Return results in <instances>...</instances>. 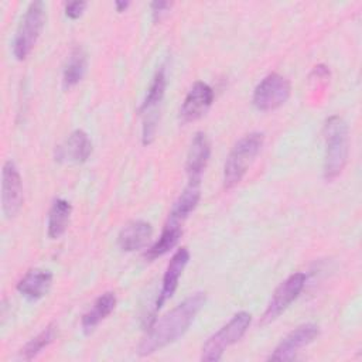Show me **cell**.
I'll use <instances>...</instances> for the list:
<instances>
[{
  "mask_svg": "<svg viewBox=\"0 0 362 362\" xmlns=\"http://www.w3.org/2000/svg\"><path fill=\"white\" fill-rule=\"evenodd\" d=\"M205 301V293L197 291L188 296L160 320L154 321L139 345V354L141 356L150 355L180 339L188 331Z\"/></svg>",
  "mask_w": 362,
  "mask_h": 362,
  "instance_id": "cell-1",
  "label": "cell"
},
{
  "mask_svg": "<svg viewBox=\"0 0 362 362\" xmlns=\"http://www.w3.org/2000/svg\"><path fill=\"white\" fill-rule=\"evenodd\" d=\"M325 153L322 174L327 181L335 180L345 168L348 161V124L338 116L332 115L325 120L324 124Z\"/></svg>",
  "mask_w": 362,
  "mask_h": 362,
  "instance_id": "cell-2",
  "label": "cell"
},
{
  "mask_svg": "<svg viewBox=\"0 0 362 362\" xmlns=\"http://www.w3.org/2000/svg\"><path fill=\"white\" fill-rule=\"evenodd\" d=\"M264 141L262 132H252L239 139L223 164V188L232 189L246 175L249 167L260 153Z\"/></svg>",
  "mask_w": 362,
  "mask_h": 362,
  "instance_id": "cell-3",
  "label": "cell"
},
{
  "mask_svg": "<svg viewBox=\"0 0 362 362\" xmlns=\"http://www.w3.org/2000/svg\"><path fill=\"white\" fill-rule=\"evenodd\" d=\"M45 6L42 1H33L28 4L13 38V55L17 61L25 59L35 47L44 24Z\"/></svg>",
  "mask_w": 362,
  "mask_h": 362,
  "instance_id": "cell-4",
  "label": "cell"
},
{
  "mask_svg": "<svg viewBox=\"0 0 362 362\" xmlns=\"http://www.w3.org/2000/svg\"><path fill=\"white\" fill-rule=\"evenodd\" d=\"M252 315L247 311L236 313L225 325L212 334L202 346L201 359L205 362H216L222 358L226 348L236 344L247 331Z\"/></svg>",
  "mask_w": 362,
  "mask_h": 362,
  "instance_id": "cell-5",
  "label": "cell"
},
{
  "mask_svg": "<svg viewBox=\"0 0 362 362\" xmlns=\"http://www.w3.org/2000/svg\"><path fill=\"white\" fill-rule=\"evenodd\" d=\"M165 86H167L165 72H164V68L160 66V69H157V72L154 74L153 81L144 96V100L139 109L143 119L141 141L144 146L150 144L156 137L157 124L160 120V107L164 99Z\"/></svg>",
  "mask_w": 362,
  "mask_h": 362,
  "instance_id": "cell-6",
  "label": "cell"
},
{
  "mask_svg": "<svg viewBox=\"0 0 362 362\" xmlns=\"http://www.w3.org/2000/svg\"><path fill=\"white\" fill-rule=\"evenodd\" d=\"M291 86L287 78L280 74L266 75L255 88L252 102L260 112H270L287 102L290 98Z\"/></svg>",
  "mask_w": 362,
  "mask_h": 362,
  "instance_id": "cell-7",
  "label": "cell"
},
{
  "mask_svg": "<svg viewBox=\"0 0 362 362\" xmlns=\"http://www.w3.org/2000/svg\"><path fill=\"white\" fill-rule=\"evenodd\" d=\"M307 281V276L301 272L290 274L286 280H283L272 294L270 301L263 313L262 322H270L276 320L281 313H284L290 304L300 296Z\"/></svg>",
  "mask_w": 362,
  "mask_h": 362,
  "instance_id": "cell-8",
  "label": "cell"
},
{
  "mask_svg": "<svg viewBox=\"0 0 362 362\" xmlns=\"http://www.w3.org/2000/svg\"><path fill=\"white\" fill-rule=\"evenodd\" d=\"M23 205V182L17 165L7 160L1 170V209L6 218H14Z\"/></svg>",
  "mask_w": 362,
  "mask_h": 362,
  "instance_id": "cell-9",
  "label": "cell"
},
{
  "mask_svg": "<svg viewBox=\"0 0 362 362\" xmlns=\"http://www.w3.org/2000/svg\"><path fill=\"white\" fill-rule=\"evenodd\" d=\"M320 334V328L317 324L305 322L294 328L291 332H288L279 345L273 349L269 359L272 361H290L296 356V354L310 345Z\"/></svg>",
  "mask_w": 362,
  "mask_h": 362,
  "instance_id": "cell-10",
  "label": "cell"
},
{
  "mask_svg": "<svg viewBox=\"0 0 362 362\" xmlns=\"http://www.w3.org/2000/svg\"><path fill=\"white\" fill-rule=\"evenodd\" d=\"M212 102H214L212 88L202 81H197L185 95L182 105L180 107L181 122L189 123L201 119L209 110Z\"/></svg>",
  "mask_w": 362,
  "mask_h": 362,
  "instance_id": "cell-11",
  "label": "cell"
},
{
  "mask_svg": "<svg viewBox=\"0 0 362 362\" xmlns=\"http://www.w3.org/2000/svg\"><path fill=\"white\" fill-rule=\"evenodd\" d=\"M92 153V141L83 130H74L55 147V161L64 164H82Z\"/></svg>",
  "mask_w": 362,
  "mask_h": 362,
  "instance_id": "cell-12",
  "label": "cell"
},
{
  "mask_svg": "<svg viewBox=\"0 0 362 362\" xmlns=\"http://www.w3.org/2000/svg\"><path fill=\"white\" fill-rule=\"evenodd\" d=\"M209 157H211L209 139L204 132H197L191 140V144L187 153V161H185L188 182L201 184V177L208 165Z\"/></svg>",
  "mask_w": 362,
  "mask_h": 362,
  "instance_id": "cell-13",
  "label": "cell"
},
{
  "mask_svg": "<svg viewBox=\"0 0 362 362\" xmlns=\"http://www.w3.org/2000/svg\"><path fill=\"white\" fill-rule=\"evenodd\" d=\"M188 262H189V252L187 247H180L173 255L163 276L161 288L156 301V310H160L164 305V303L173 297V294L178 287L180 277L182 276V272L187 267Z\"/></svg>",
  "mask_w": 362,
  "mask_h": 362,
  "instance_id": "cell-14",
  "label": "cell"
},
{
  "mask_svg": "<svg viewBox=\"0 0 362 362\" xmlns=\"http://www.w3.org/2000/svg\"><path fill=\"white\" fill-rule=\"evenodd\" d=\"M52 286V273L45 269L28 270L17 283V291L27 300L35 301L48 294Z\"/></svg>",
  "mask_w": 362,
  "mask_h": 362,
  "instance_id": "cell-15",
  "label": "cell"
},
{
  "mask_svg": "<svg viewBox=\"0 0 362 362\" xmlns=\"http://www.w3.org/2000/svg\"><path fill=\"white\" fill-rule=\"evenodd\" d=\"M151 235L153 228L147 221L134 219L120 229L117 235V245L123 252H134L144 247Z\"/></svg>",
  "mask_w": 362,
  "mask_h": 362,
  "instance_id": "cell-16",
  "label": "cell"
},
{
  "mask_svg": "<svg viewBox=\"0 0 362 362\" xmlns=\"http://www.w3.org/2000/svg\"><path fill=\"white\" fill-rule=\"evenodd\" d=\"M116 296L112 291L100 294L92 304V307L82 315L81 327L85 334H90L116 307Z\"/></svg>",
  "mask_w": 362,
  "mask_h": 362,
  "instance_id": "cell-17",
  "label": "cell"
},
{
  "mask_svg": "<svg viewBox=\"0 0 362 362\" xmlns=\"http://www.w3.org/2000/svg\"><path fill=\"white\" fill-rule=\"evenodd\" d=\"M201 198V189L198 182H188L184 191L173 204V208L168 214V222L182 225V222L189 216V214L197 208Z\"/></svg>",
  "mask_w": 362,
  "mask_h": 362,
  "instance_id": "cell-18",
  "label": "cell"
},
{
  "mask_svg": "<svg viewBox=\"0 0 362 362\" xmlns=\"http://www.w3.org/2000/svg\"><path fill=\"white\" fill-rule=\"evenodd\" d=\"M71 214L72 206L69 201L64 198L54 199L47 218V233L49 239H58L65 233L69 225Z\"/></svg>",
  "mask_w": 362,
  "mask_h": 362,
  "instance_id": "cell-19",
  "label": "cell"
},
{
  "mask_svg": "<svg viewBox=\"0 0 362 362\" xmlns=\"http://www.w3.org/2000/svg\"><path fill=\"white\" fill-rule=\"evenodd\" d=\"M88 68V55L82 47H75L69 52V57L62 69V86L64 89H71L78 85L85 76Z\"/></svg>",
  "mask_w": 362,
  "mask_h": 362,
  "instance_id": "cell-20",
  "label": "cell"
},
{
  "mask_svg": "<svg viewBox=\"0 0 362 362\" xmlns=\"http://www.w3.org/2000/svg\"><path fill=\"white\" fill-rule=\"evenodd\" d=\"M181 235H182V226L167 221L161 230L160 238L146 250L144 257L148 260H154V259L165 255L178 243Z\"/></svg>",
  "mask_w": 362,
  "mask_h": 362,
  "instance_id": "cell-21",
  "label": "cell"
},
{
  "mask_svg": "<svg viewBox=\"0 0 362 362\" xmlns=\"http://www.w3.org/2000/svg\"><path fill=\"white\" fill-rule=\"evenodd\" d=\"M57 337L55 325L45 327L40 334H37L34 338H31L21 349H20V358L24 361H31L35 358L44 348H47Z\"/></svg>",
  "mask_w": 362,
  "mask_h": 362,
  "instance_id": "cell-22",
  "label": "cell"
},
{
  "mask_svg": "<svg viewBox=\"0 0 362 362\" xmlns=\"http://www.w3.org/2000/svg\"><path fill=\"white\" fill-rule=\"evenodd\" d=\"M86 6V1H69L65 4V16L71 20H76L83 14Z\"/></svg>",
  "mask_w": 362,
  "mask_h": 362,
  "instance_id": "cell-23",
  "label": "cell"
},
{
  "mask_svg": "<svg viewBox=\"0 0 362 362\" xmlns=\"http://www.w3.org/2000/svg\"><path fill=\"white\" fill-rule=\"evenodd\" d=\"M171 3L170 1H153L150 4L151 7V14H153V20L154 21H160L161 17L171 8Z\"/></svg>",
  "mask_w": 362,
  "mask_h": 362,
  "instance_id": "cell-24",
  "label": "cell"
},
{
  "mask_svg": "<svg viewBox=\"0 0 362 362\" xmlns=\"http://www.w3.org/2000/svg\"><path fill=\"white\" fill-rule=\"evenodd\" d=\"M115 6H116V11L122 13V11H124L130 6V3L129 1H116Z\"/></svg>",
  "mask_w": 362,
  "mask_h": 362,
  "instance_id": "cell-25",
  "label": "cell"
}]
</instances>
